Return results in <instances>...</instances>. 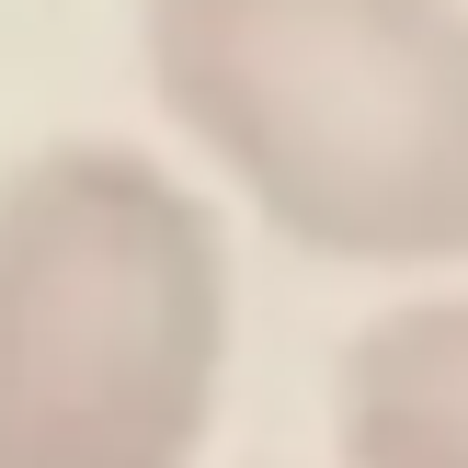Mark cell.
<instances>
[{"label": "cell", "instance_id": "obj_1", "mask_svg": "<svg viewBox=\"0 0 468 468\" xmlns=\"http://www.w3.org/2000/svg\"><path fill=\"white\" fill-rule=\"evenodd\" d=\"M183 149L320 263H468V0H137Z\"/></svg>", "mask_w": 468, "mask_h": 468}, {"label": "cell", "instance_id": "obj_3", "mask_svg": "<svg viewBox=\"0 0 468 468\" xmlns=\"http://www.w3.org/2000/svg\"><path fill=\"white\" fill-rule=\"evenodd\" d=\"M343 468H468V286L400 297L343 343Z\"/></svg>", "mask_w": 468, "mask_h": 468}, {"label": "cell", "instance_id": "obj_2", "mask_svg": "<svg viewBox=\"0 0 468 468\" xmlns=\"http://www.w3.org/2000/svg\"><path fill=\"white\" fill-rule=\"evenodd\" d=\"M229 388V229L137 137L0 172V468H195Z\"/></svg>", "mask_w": 468, "mask_h": 468}]
</instances>
